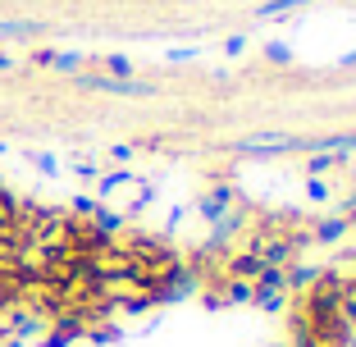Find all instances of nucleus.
<instances>
[{"label": "nucleus", "instance_id": "nucleus-1", "mask_svg": "<svg viewBox=\"0 0 356 347\" xmlns=\"http://www.w3.org/2000/svg\"><path fill=\"white\" fill-rule=\"evenodd\" d=\"M302 5H311V0H270V5H261V19H279V14L302 10Z\"/></svg>", "mask_w": 356, "mask_h": 347}, {"label": "nucleus", "instance_id": "nucleus-2", "mask_svg": "<svg viewBox=\"0 0 356 347\" xmlns=\"http://www.w3.org/2000/svg\"><path fill=\"white\" fill-rule=\"evenodd\" d=\"M23 32H37V23H0V37H23Z\"/></svg>", "mask_w": 356, "mask_h": 347}]
</instances>
